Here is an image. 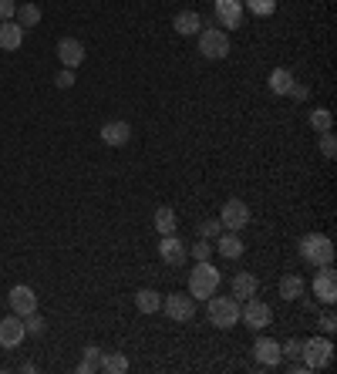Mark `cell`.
Instances as JSON below:
<instances>
[{"label":"cell","mask_w":337,"mask_h":374,"mask_svg":"<svg viewBox=\"0 0 337 374\" xmlns=\"http://www.w3.org/2000/svg\"><path fill=\"white\" fill-rule=\"evenodd\" d=\"M223 284V273L209 263V260H199L196 270L189 273V297L193 300H209Z\"/></svg>","instance_id":"1"},{"label":"cell","mask_w":337,"mask_h":374,"mask_svg":"<svg viewBox=\"0 0 337 374\" xmlns=\"http://www.w3.org/2000/svg\"><path fill=\"white\" fill-rule=\"evenodd\" d=\"M300 257L307 260L311 267H331L334 263V243H331V236H324V233H307V236H300Z\"/></svg>","instance_id":"2"},{"label":"cell","mask_w":337,"mask_h":374,"mask_svg":"<svg viewBox=\"0 0 337 374\" xmlns=\"http://www.w3.org/2000/svg\"><path fill=\"white\" fill-rule=\"evenodd\" d=\"M300 358H304V368L307 371H324L334 364V344H331V337H311V341H304V351H300Z\"/></svg>","instance_id":"3"},{"label":"cell","mask_w":337,"mask_h":374,"mask_svg":"<svg viewBox=\"0 0 337 374\" xmlns=\"http://www.w3.org/2000/svg\"><path fill=\"white\" fill-rule=\"evenodd\" d=\"M206 304H209V324L213 327H220V331L236 327V321H240V300L236 297H216L213 294Z\"/></svg>","instance_id":"4"},{"label":"cell","mask_w":337,"mask_h":374,"mask_svg":"<svg viewBox=\"0 0 337 374\" xmlns=\"http://www.w3.org/2000/svg\"><path fill=\"white\" fill-rule=\"evenodd\" d=\"M196 38H199V54L209 61H223L230 54V34L223 27H203Z\"/></svg>","instance_id":"5"},{"label":"cell","mask_w":337,"mask_h":374,"mask_svg":"<svg viewBox=\"0 0 337 374\" xmlns=\"http://www.w3.org/2000/svg\"><path fill=\"white\" fill-rule=\"evenodd\" d=\"M240 321L247 324L250 331H263V327H270L273 310H270V304H263V300L247 297V304L240 307Z\"/></svg>","instance_id":"6"},{"label":"cell","mask_w":337,"mask_h":374,"mask_svg":"<svg viewBox=\"0 0 337 374\" xmlns=\"http://www.w3.org/2000/svg\"><path fill=\"white\" fill-rule=\"evenodd\" d=\"M162 310L168 314V321L189 324L196 317V300L189 297V294H166V297H162Z\"/></svg>","instance_id":"7"},{"label":"cell","mask_w":337,"mask_h":374,"mask_svg":"<svg viewBox=\"0 0 337 374\" xmlns=\"http://www.w3.org/2000/svg\"><path fill=\"white\" fill-rule=\"evenodd\" d=\"M220 223H223V230H230V233L247 230L250 226V206L243 203V199H226V206H223V213H220Z\"/></svg>","instance_id":"8"},{"label":"cell","mask_w":337,"mask_h":374,"mask_svg":"<svg viewBox=\"0 0 337 374\" xmlns=\"http://www.w3.org/2000/svg\"><path fill=\"white\" fill-rule=\"evenodd\" d=\"M7 304H11V314H17V317H27V314H34V310H38V294H34L27 284H17V287H11Z\"/></svg>","instance_id":"9"},{"label":"cell","mask_w":337,"mask_h":374,"mask_svg":"<svg viewBox=\"0 0 337 374\" xmlns=\"http://www.w3.org/2000/svg\"><path fill=\"white\" fill-rule=\"evenodd\" d=\"M216 24L223 31H236L243 24V0H216Z\"/></svg>","instance_id":"10"},{"label":"cell","mask_w":337,"mask_h":374,"mask_svg":"<svg viewBox=\"0 0 337 374\" xmlns=\"http://www.w3.org/2000/svg\"><path fill=\"white\" fill-rule=\"evenodd\" d=\"M27 337L24 331V317H17V314H11V317H4L0 321V348H21V341Z\"/></svg>","instance_id":"11"},{"label":"cell","mask_w":337,"mask_h":374,"mask_svg":"<svg viewBox=\"0 0 337 374\" xmlns=\"http://www.w3.org/2000/svg\"><path fill=\"white\" fill-rule=\"evenodd\" d=\"M58 58H61V65L71 68V71H78L85 65V44L78 38H61L58 41Z\"/></svg>","instance_id":"12"},{"label":"cell","mask_w":337,"mask_h":374,"mask_svg":"<svg viewBox=\"0 0 337 374\" xmlns=\"http://www.w3.org/2000/svg\"><path fill=\"white\" fill-rule=\"evenodd\" d=\"M159 257H162V263H168V267H182L186 257H189V250L182 246V240L176 233H168V236H162V243H159Z\"/></svg>","instance_id":"13"},{"label":"cell","mask_w":337,"mask_h":374,"mask_svg":"<svg viewBox=\"0 0 337 374\" xmlns=\"http://www.w3.org/2000/svg\"><path fill=\"white\" fill-rule=\"evenodd\" d=\"M314 294H317V300L327 304V307L337 300V273L331 270V267H321V273L314 277Z\"/></svg>","instance_id":"14"},{"label":"cell","mask_w":337,"mask_h":374,"mask_svg":"<svg viewBox=\"0 0 337 374\" xmlns=\"http://www.w3.org/2000/svg\"><path fill=\"white\" fill-rule=\"evenodd\" d=\"M253 354H257V364H260V368H277V364L284 361V351H280V344H277L273 337H257V344H253Z\"/></svg>","instance_id":"15"},{"label":"cell","mask_w":337,"mask_h":374,"mask_svg":"<svg viewBox=\"0 0 337 374\" xmlns=\"http://www.w3.org/2000/svg\"><path fill=\"white\" fill-rule=\"evenodd\" d=\"M102 142L112 145V149L129 145L132 142V125H129V122H122V118H115V122H105V125H102Z\"/></svg>","instance_id":"16"},{"label":"cell","mask_w":337,"mask_h":374,"mask_svg":"<svg viewBox=\"0 0 337 374\" xmlns=\"http://www.w3.org/2000/svg\"><path fill=\"white\" fill-rule=\"evenodd\" d=\"M213 250H220V257H226V260H240L243 257V240H240V233L223 230L220 236L213 240Z\"/></svg>","instance_id":"17"},{"label":"cell","mask_w":337,"mask_h":374,"mask_svg":"<svg viewBox=\"0 0 337 374\" xmlns=\"http://www.w3.org/2000/svg\"><path fill=\"white\" fill-rule=\"evenodd\" d=\"M24 34L27 31L17 24V21H0V48H4V51H21Z\"/></svg>","instance_id":"18"},{"label":"cell","mask_w":337,"mask_h":374,"mask_svg":"<svg viewBox=\"0 0 337 374\" xmlns=\"http://www.w3.org/2000/svg\"><path fill=\"white\" fill-rule=\"evenodd\" d=\"M172 27H176V34H182V38H196V34L203 31V17L196 11H179L176 21H172Z\"/></svg>","instance_id":"19"},{"label":"cell","mask_w":337,"mask_h":374,"mask_svg":"<svg viewBox=\"0 0 337 374\" xmlns=\"http://www.w3.org/2000/svg\"><path fill=\"white\" fill-rule=\"evenodd\" d=\"M260 290V280L253 273H236L233 277V297L236 300H247V297H257Z\"/></svg>","instance_id":"20"},{"label":"cell","mask_w":337,"mask_h":374,"mask_svg":"<svg viewBox=\"0 0 337 374\" xmlns=\"http://www.w3.org/2000/svg\"><path fill=\"white\" fill-rule=\"evenodd\" d=\"M135 307H139V314H159L162 310V294L152 290V287H145V290L135 294Z\"/></svg>","instance_id":"21"},{"label":"cell","mask_w":337,"mask_h":374,"mask_svg":"<svg viewBox=\"0 0 337 374\" xmlns=\"http://www.w3.org/2000/svg\"><path fill=\"white\" fill-rule=\"evenodd\" d=\"M267 85H270L273 95H290V88H294L297 81H294V75H290L287 68H273L270 78H267Z\"/></svg>","instance_id":"22"},{"label":"cell","mask_w":337,"mask_h":374,"mask_svg":"<svg viewBox=\"0 0 337 374\" xmlns=\"http://www.w3.org/2000/svg\"><path fill=\"white\" fill-rule=\"evenodd\" d=\"M304 277H297V273H287V277H280V297L290 304V300H297L300 294H304Z\"/></svg>","instance_id":"23"},{"label":"cell","mask_w":337,"mask_h":374,"mask_svg":"<svg viewBox=\"0 0 337 374\" xmlns=\"http://www.w3.org/2000/svg\"><path fill=\"white\" fill-rule=\"evenodd\" d=\"M176 226H179V220H176V209L159 206V209H156V233H159V236H168V233H176Z\"/></svg>","instance_id":"24"},{"label":"cell","mask_w":337,"mask_h":374,"mask_svg":"<svg viewBox=\"0 0 337 374\" xmlns=\"http://www.w3.org/2000/svg\"><path fill=\"white\" fill-rule=\"evenodd\" d=\"M14 21L24 27V31H27V27H38L41 24V7H38V4H21L17 14H14Z\"/></svg>","instance_id":"25"},{"label":"cell","mask_w":337,"mask_h":374,"mask_svg":"<svg viewBox=\"0 0 337 374\" xmlns=\"http://www.w3.org/2000/svg\"><path fill=\"white\" fill-rule=\"evenodd\" d=\"M95 371H102V348L88 344L85 348V361L78 364V374H95Z\"/></svg>","instance_id":"26"},{"label":"cell","mask_w":337,"mask_h":374,"mask_svg":"<svg viewBox=\"0 0 337 374\" xmlns=\"http://www.w3.org/2000/svg\"><path fill=\"white\" fill-rule=\"evenodd\" d=\"M102 371L105 374H125L129 371V358H125V354H102Z\"/></svg>","instance_id":"27"},{"label":"cell","mask_w":337,"mask_h":374,"mask_svg":"<svg viewBox=\"0 0 337 374\" xmlns=\"http://www.w3.org/2000/svg\"><path fill=\"white\" fill-rule=\"evenodd\" d=\"M311 129L321 132V135L331 132V129H334V115H331L327 108H314V112H311Z\"/></svg>","instance_id":"28"},{"label":"cell","mask_w":337,"mask_h":374,"mask_svg":"<svg viewBox=\"0 0 337 374\" xmlns=\"http://www.w3.org/2000/svg\"><path fill=\"white\" fill-rule=\"evenodd\" d=\"M24 331H27V337H41L44 331H48V321H44L38 310H34V314H27V317H24Z\"/></svg>","instance_id":"29"},{"label":"cell","mask_w":337,"mask_h":374,"mask_svg":"<svg viewBox=\"0 0 337 374\" xmlns=\"http://www.w3.org/2000/svg\"><path fill=\"white\" fill-rule=\"evenodd\" d=\"M243 7L250 14H257V17H270L277 11V0H243Z\"/></svg>","instance_id":"30"},{"label":"cell","mask_w":337,"mask_h":374,"mask_svg":"<svg viewBox=\"0 0 337 374\" xmlns=\"http://www.w3.org/2000/svg\"><path fill=\"white\" fill-rule=\"evenodd\" d=\"M196 230H199V240H216V236L223 233V223L220 220H203Z\"/></svg>","instance_id":"31"},{"label":"cell","mask_w":337,"mask_h":374,"mask_svg":"<svg viewBox=\"0 0 337 374\" xmlns=\"http://www.w3.org/2000/svg\"><path fill=\"white\" fill-rule=\"evenodd\" d=\"M280 351H284V358L294 361V358H300V351H304V341H300V337H290L287 344H280Z\"/></svg>","instance_id":"32"},{"label":"cell","mask_w":337,"mask_h":374,"mask_svg":"<svg viewBox=\"0 0 337 374\" xmlns=\"http://www.w3.org/2000/svg\"><path fill=\"white\" fill-rule=\"evenodd\" d=\"M193 257H196V263H199V260H209V257H213V240H199V243L193 246Z\"/></svg>","instance_id":"33"},{"label":"cell","mask_w":337,"mask_h":374,"mask_svg":"<svg viewBox=\"0 0 337 374\" xmlns=\"http://www.w3.org/2000/svg\"><path fill=\"white\" fill-rule=\"evenodd\" d=\"M317 324H321V331H324V334L331 337V334L337 331V317H334V310H324V314H321V321H317Z\"/></svg>","instance_id":"34"},{"label":"cell","mask_w":337,"mask_h":374,"mask_svg":"<svg viewBox=\"0 0 337 374\" xmlns=\"http://www.w3.org/2000/svg\"><path fill=\"white\" fill-rule=\"evenodd\" d=\"M54 85H58V88H75V71H71V68H61L58 78H54Z\"/></svg>","instance_id":"35"},{"label":"cell","mask_w":337,"mask_h":374,"mask_svg":"<svg viewBox=\"0 0 337 374\" xmlns=\"http://www.w3.org/2000/svg\"><path fill=\"white\" fill-rule=\"evenodd\" d=\"M321 155H324V159H334L337 155V142L331 132H324V139H321Z\"/></svg>","instance_id":"36"},{"label":"cell","mask_w":337,"mask_h":374,"mask_svg":"<svg viewBox=\"0 0 337 374\" xmlns=\"http://www.w3.org/2000/svg\"><path fill=\"white\" fill-rule=\"evenodd\" d=\"M14 14H17V4L14 0H0V21H14Z\"/></svg>","instance_id":"37"}]
</instances>
